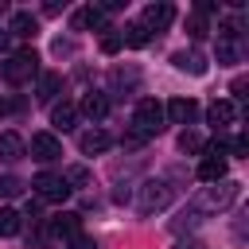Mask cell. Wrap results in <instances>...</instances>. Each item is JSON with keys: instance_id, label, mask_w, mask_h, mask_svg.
I'll use <instances>...</instances> for the list:
<instances>
[{"instance_id": "cell-9", "label": "cell", "mask_w": 249, "mask_h": 249, "mask_svg": "<svg viewBox=\"0 0 249 249\" xmlns=\"http://www.w3.org/2000/svg\"><path fill=\"white\" fill-rule=\"evenodd\" d=\"M171 19H175V8H171L167 0H160V4H148V8H144V19H140V23H144L148 31H163Z\"/></svg>"}, {"instance_id": "cell-4", "label": "cell", "mask_w": 249, "mask_h": 249, "mask_svg": "<svg viewBox=\"0 0 249 249\" xmlns=\"http://www.w3.org/2000/svg\"><path fill=\"white\" fill-rule=\"evenodd\" d=\"M35 74H39V54H35L31 47L16 51V54L4 62V82H12V86H23V82H31Z\"/></svg>"}, {"instance_id": "cell-16", "label": "cell", "mask_w": 249, "mask_h": 249, "mask_svg": "<svg viewBox=\"0 0 249 249\" xmlns=\"http://www.w3.org/2000/svg\"><path fill=\"white\" fill-rule=\"evenodd\" d=\"M35 31H39V19L31 12H16L12 23H8V35H19V39H31Z\"/></svg>"}, {"instance_id": "cell-19", "label": "cell", "mask_w": 249, "mask_h": 249, "mask_svg": "<svg viewBox=\"0 0 249 249\" xmlns=\"http://www.w3.org/2000/svg\"><path fill=\"white\" fill-rule=\"evenodd\" d=\"M74 121H78V105H74V101H62V105H54V109H51V124H54L58 132L74 128Z\"/></svg>"}, {"instance_id": "cell-5", "label": "cell", "mask_w": 249, "mask_h": 249, "mask_svg": "<svg viewBox=\"0 0 249 249\" xmlns=\"http://www.w3.org/2000/svg\"><path fill=\"white\" fill-rule=\"evenodd\" d=\"M31 187H35V195H39V198H47V202H62V198L70 195L66 179H62V175H54V171H39V175L31 179Z\"/></svg>"}, {"instance_id": "cell-8", "label": "cell", "mask_w": 249, "mask_h": 249, "mask_svg": "<svg viewBox=\"0 0 249 249\" xmlns=\"http://www.w3.org/2000/svg\"><path fill=\"white\" fill-rule=\"evenodd\" d=\"M78 148H82L86 156H101V152H109V148H113V136H109L105 128H97V124H93V128H86V132L78 136Z\"/></svg>"}, {"instance_id": "cell-21", "label": "cell", "mask_w": 249, "mask_h": 249, "mask_svg": "<svg viewBox=\"0 0 249 249\" xmlns=\"http://www.w3.org/2000/svg\"><path fill=\"white\" fill-rule=\"evenodd\" d=\"M148 39H152V31H148L140 19H136V23H128V27H124V35H121V43H128V47H144Z\"/></svg>"}, {"instance_id": "cell-28", "label": "cell", "mask_w": 249, "mask_h": 249, "mask_svg": "<svg viewBox=\"0 0 249 249\" xmlns=\"http://www.w3.org/2000/svg\"><path fill=\"white\" fill-rule=\"evenodd\" d=\"M121 47H124V43H121V35H101V51H105V54H117Z\"/></svg>"}, {"instance_id": "cell-32", "label": "cell", "mask_w": 249, "mask_h": 249, "mask_svg": "<svg viewBox=\"0 0 249 249\" xmlns=\"http://www.w3.org/2000/svg\"><path fill=\"white\" fill-rule=\"evenodd\" d=\"M4 51H8V35L0 31V54H4Z\"/></svg>"}, {"instance_id": "cell-15", "label": "cell", "mask_w": 249, "mask_h": 249, "mask_svg": "<svg viewBox=\"0 0 249 249\" xmlns=\"http://www.w3.org/2000/svg\"><path fill=\"white\" fill-rule=\"evenodd\" d=\"M198 179L202 183H218V179H226V156H202V163H198Z\"/></svg>"}, {"instance_id": "cell-25", "label": "cell", "mask_w": 249, "mask_h": 249, "mask_svg": "<svg viewBox=\"0 0 249 249\" xmlns=\"http://www.w3.org/2000/svg\"><path fill=\"white\" fill-rule=\"evenodd\" d=\"M179 148H183V152H202V136H198L195 128H183V132H179Z\"/></svg>"}, {"instance_id": "cell-29", "label": "cell", "mask_w": 249, "mask_h": 249, "mask_svg": "<svg viewBox=\"0 0 249 249\" xmlns=\"http://www.w3.org/2000/svg\"><path fill=\"white\" fill-rule=\"evenodd\" d=\"M70 249H97V241H93L89 233H74V237H70Z\"/></svg>"}, {"instance_id": "cell-20", "label": "cell", "mask_w": 249, "mask_h": 249, "mask_svg": "<svg viewBox=\"0 0 249 249\" xmlns=\"http://www.w3.org/2000/svg\"><path fill=\"white\" fill-rule=\"evenodd\" d=\"M136 82H140V70H136V66H128V70L113 66V70H109V86H113V89H132Z\"/></svg>"}, {"instance_id": "cell-27", "label": "cell", "mask_w": 249, "mask_h": 249, "mask_svg": "<svg viewBox=\"0 0 249 249\" xmlns=\"http://www.w3.org/2000/svg\"><path fill=\"white\" fill-rule=\"evenodd\" d=\"M19 191H23V183H19L16 175H4V179H0V195H8V198H16Z\"/></svg>"}, {"instance_id": "cell-2", "label": "cell", "mask_w": 249, "mask_h": 249, "mask_svg": "<svg viewBox=\"0 0 249 249\" xmlns=\"http://www.w3.org/2000/svg\"><path fill=\"white\" fill-rule=\"evenodd\" d=\"M237 191H241V183H233V179L210 183V187L195 198V214H218V210H226V206L237 198Z\"/></svg>"}, {"instance_id": "cell-14", "label": "cell", "mask_w": 249, "mask_h": 249, "mask_svg": "<svg viewBox=\"0 0 249 249\" xmlns=\"http://www.w3.org/2000/svg\"><path fill=\"white\" fill-rule=\"evenodd\" d=\"M23 156H27L23 136H19V132H0V160L16 163V160H23Z\"/></svg>"}, {"instance_id": "cell-12", "label": "cell", "mask_w": 249, "mask_h": 249, "mask_svg": "<svg viewBox=\"0 0 249 249\" xmlns=\"http://www.w3.org/2000/svg\"><path fill=\"white\" fill-rule=\"evenodd\" d=\"M105 23V12L97 8V4H86V8H78L74 16H70V27L74 31H89V27H101Z\"/></svg>"}, {"instance_id": "cell-11", "label": "cell", "mask_w": 249, "mask_h": 249, "mask_svg": "<svg viewBox=\"0 0 249 249\" xmlns=\"http://www.w3.org/2000/svg\"><path fill=\"white\" fill-rule=\"evenodd\" d=\"M47 230H51V233H58V237H74V233H82V214L62 210V214H54V218L47 222Z\"/></svg>"}, {"instance_id": "cell-18", "label": "cell", "mask_w": 249, "mask_h": 249, "mask_svg": "<svg viewBox=\"0 0 249 249\" xmlns=\"http://www.w3.org/2000/svg\"><path fill=\"white\" fill-rule=\"evenodd\" d=\"M82 113L97 124V121H105V113H109V97L105 93H86L82 97Z\"/></svg>"}, {"instance_id": "cell-10", "label": "cell", "mask_w": 249, "mask_h": 249, "mask_svg": "<svg viewBox=\"0 0 249 249\" xmlns=\"http://www.w3.org/2000/svg\"><path fill=\"white\" fill-rule=\"evenodd\" d=\"M195 113H198V105H195L191 97H171V101L163 105V117H167L171 124H191Z\"/></svg>"}, {"instance_id": "cell-31", "label": "cell", "mask_w": 249, "mask_h": 249, "mask_svg": "<svg viewBox=\"0 0 249 249\" xmlns=\"http://www.w3.org/2000/svg\"><path fill=\"white\" fill-rule=\"evenodd\" d=\"M175 249H206V245H202V241H179Z\"/></svg>"}, {"instance_id": "cell-6", "label": "cell", "mask_w": 249, "mask_h": 249, "mask_svg": "<svg viewBox=\"0 0 249 249\" xmlns=\"http://www.w3.org/2000/svg\"><path fill=\"white\" fill-rule=\"evenodd\" d=\"M58 156H62V144H58L54 132H35V136H31V160L51 163V160H58Z\"/></svg>"}, {"instance_id": "cell-17", "label": "cell", "mask_w": 249, "mask_h": 249, "mask_svg": "<svg viewBox=\"0 0 249 249\" xmlns=\"http://www.w3.org/2000/svg\"><path fill=\"white\" fill-rule=\"evenodd\" d=\"M58 89H62V74H54V70L39 74V86H35V97H39V101H54Z\"/></svg>"}, {"instance_id": "cell-23", "label": "cell", "mask_w": 249, "mask_h": 249, "mask_svg": "<svg viewBox=\"0 0 249 249\" xmlns=\"http://www.w3.org/2000/svg\"><path fill=\"white\" fill-rule=\"evenodd\" d=\"M241 58V43L237 39H218V62H237Z\"/></svg>"}, {"instance_id": "cell-33", "label": "cell", "mask_w": 249, "mask_h": 249, "mask_svg": "<svg viewBox=\"0 0 249 249\" xmlns=\"http://www.w3.org/2000/svg\"><path fill=\"white\" fill-rule=\"evenodd\" d=\"M0 117H4V101H0Z\"/></svg>"}, {"instance_id": "cell-7", "label": "cell", "mask_w": 249, "mask_h": 249, "mask_svg": "<svg viewBox=\"0 0 249 249\" xmlns=\"http://www.w3.org/2000/svg\"><path fill=\"white\" fill-rule=\"evenodd\" d=\"M206 121L222 132V128H230L233 121H237V105L230 101V97H218V101H210V109H206Z\"/></svg>"}, {"instance_id": "cell-13", "label": "cell", "mask_w": 249, "mask_h": 249, "mask_svg": "<svg viewBox=\"0 0 249 249\" xmlns=\"http://www.w3.org/2000/svg\"><path fill=\"white\" fill-rule=\"evenodd\" d=\"M171 62H175L179 70L195 74V78H202V74H206V54H202V51H175V54H171Z\"/></svg>"}, {"instance_id": "cell-1", "label": "cell", "mask_w": 249, "mask_h": 249, "mask_svg": "<svg viewBox=\"0 0 249 249\" xmlns=\"http://www.w3.org/2000/svg\"><path fill=\"white\" fill-rule=\"evenodd\" d=\"M171 202H175V191H171L167 179H144L140 191H136V210H140V214H160V210H167Z\"/></svg>"}, {"instance_id": "cell-30", "label": "cell", "mask_w": 249, "mask_h": 249, "mask_svg": "<svg viewBox=\"0 0 249 249\" xmlns=\"http://www.w3.org/2000/svg\"><path fill=\"white\" fill-rule=\"evenodd\" d=\"M62 8H66V0H62V4H58V0H47V8H43V12H47V16H58Z\"/></svg>"}, {"instance_id": "cell-3", "label": "cell", "mask_w": 249, "mask_h": 249, "mask_svg": "<svg viewBox=\"0 0 249 249\" xmlns=\"http://www.w3.org/2000/svg\"><path fill=\"white\" fill-rule=\"evenodd\" d=\"M163 128V105L156 97H140L136 109H132V136H156Z\"/></svg>"}, {"instance_id": "cell-24", "label": "cell", "mask_w": 249, "mask_h": 249, "mask_svg": "<svg viewBox=\"0 0 249 249\" xmlns=\"http://www.w3.org/2000/svg\"><path fill=\"white\" fill-rule=\"evenodd\" d=\"M206 31H210V23H206V16H198V12H191V16H187V35H191V39H206Z\"/></svg>"}, {"instance_id": "cell-22", "label": "cell", "mask_w": 249, "mask_h": 249, "mask_svg": "<svg viewBox=\"0 0 249 249\" xmlns=\"http://www.w3.org/2000/svg\"><path fill=\"white\" fill-rule=\"evenodd\" d=\"M16 233H19V214L12 206H4L0 210V237H16Z\"/></svg>"}, {"instance_id": "cell-26", "label": "cell", "mask_w": 249, "mask_h": 249, "mask_svg": "<svg viewBox=\"0 0 249 249\" xmlns=\"http://www.w3.org/2000/svg\"><path fill=\"white\" fill-rule=\"evenodd\" d=\"M62 179H66V187L74 191V187H82V183H89V171H86V167H70V171H66Z\"/></svg>"}]
</instances>
